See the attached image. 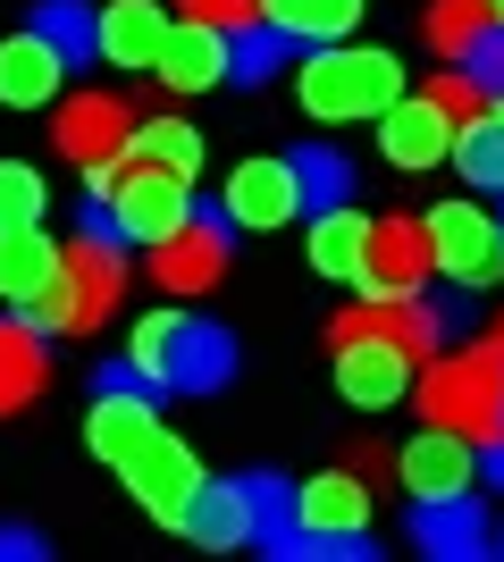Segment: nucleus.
Segmentation results:
<instances>
[{"label":"nucleus","instance_id":"obj_1","mask_svg":"<svg viewBox=\"0 0 504 562\" xmlns=\"http://www.w3.org/2000/svg\"><path fill=\"white\" fill-rule=\"evenodd\" d=\"M126 235H119V218H110V202H85V227L68 235V278L51 285L43 303L25 311L43 336H93L110 311H119V294H126V252H119Z\"/></svg>","mask_w":504,"mask_h":562},{"label":"nucleus","instance_id":"obj_2","mask_svg":"<svg viewBox=\"0 0 504 562\" xmlns=\"http://www.w3.org/2000/svg\"><path fill=\"white\" fill-rule=\"evenodd\" d=\"M294 101L320 117V126H354V117H387L404 101V59L370 43H320L303 68H294Z\"/></svg>","mask_w":504,"mask_h":562},{"label":"nucleus","instance_id":"obj_3","mask_svg":"<svg viewBox=\"0 0 504 562\" xmlns=\"http://www.w3.org/2000/svg\"><path fill=\"white\" fill-rule=\"evenodd\" d=\"M126 352H135V370H144L160 395H219V386L236 378V336L211 328V319H193V311H152Z\"/></svg>","mask_w":504,"mask_h":562},{"label":"nucleus","instance_id":"obj_4","mask_svg":"<svg viewBox=\"0 0 504 562\" xmlns=\"http://www.w3.org/2000/svg\"><path fill=\"white\" fill-rule=\"evenodd\" d=\"M412 403H421V420L462 428V437L496 446V437H504V352L496 345H480V352H429V370H421Z\"/></svg>","mask_w":504,"mask_h":562},{"label":"nucleus","instance_id":"obj_5","mask_svg":"<svg viewBox=\"0 0 504 562\" xmlns=\"http://www.w3.org/2000/svg\"><path fill=\"white\" fill-rule=\"evenodd\" d=\"M110 218H119L126 244H168V235L193 218V177H177L152 151H126L119 186H110Z\"/></svg>","mask_w":504,"mask_h":562},{"label":"nucleus","instance_id":"obj_6","mask_svg":"<svg viewBox=\"0 0 504 562\" xmlns=\"http://www.w3.org/2000/svg\"><path fill=\"white\" fill-rule=\"evenodd\" d=\"M429 244H437V269H446L462 294H480V285L504 278V218H488L480 202H437Z\"/></svg>","mask_w":504,"mask_h":562},{"label":"nucleus","instance_id":"obj_7","mask_svg":"<svg viewBox=\"0 0 504 562\" xmlns=\"http://www.w3.org/2000/svg\"><path fill=\"white\" fill-rule=\"evenodd\" d=\"M119 479H126V495L144 504L152 520H168V529H186V513H193V495H202V462H193V446H177V437H152V446H135L119 462Z\"/></svg>","mask_w":504,"mask_h":562},{"label":"nucleus","instance_id":"obj_8","mask_svg":"<svg viewBox=\"0 0 504 562\" xmlns=\"http://www.w3.org/2000/svg\"><path fill=\"white\" fill-rule=\"evenodd\" d=\"M336 386H345V403H361V412H387V403H404L412 386H421V352H412L404 336H345V345H336Z\"/></svg>","mask_w":504,"mask_h":562},{"label":"nucleus","instance_id":"obj_9","mask_svg":"<svg viewBox=\"0 0 504 562\" xmlns=\"http://www.w3.org/2000/svg\"><path fill=\"white\" fill-rule=\"evenodd\" d=\"M261 470H244V479H202L186 513V538L211 546V554H236V546H261Z\"/></svg>","mask_w":504,"mask_h":562},{"label":"nucleus","instance_id":"obj_10","mask_svg":"<svg viewBox=\"0 0 504 562\" xmlns=\"http://www.w3.org/2000/svg\"><path fill=\"white\" fill-rule=\"evenodd\" d=\"M455 126H462L455 110H437L429 93H404L379 117V160L404 168V177H429L437 160H455Z\"/></svg>","mask_w":504,"mask_h":562},{"label":"nucleus","instance_id":"obj_11","mask_svg":"<svg viewBox=\"0 0 504 562\" xmlns=\"http://www.w3.org/2000/svg\"><path fill=\"white\" fill-rule=\"evenodd\" d=\"M51 135L68 151L76 168H101V160H126L135 151V110L119 93H68L59 117H51Z\"/></svg>","mask_w":504,"mask_h":562},{"label":"nucleus","instance_id":"obj_12","mask_svg":"<svg viewBox=\"0 0 504 562\" xmlns=\"http://www.w3.org/2000/svg\"><path fill=\"white\" fill-rule=\"evenodd\" d=\"M219 211L236 218V227L269 235L303 211V177H294V160H236V177L219 186Z\"/></svg>","mask_w":504,"mask_h":562},{"label":"nucleus","instance_id":"obj_13","mask_svg":"<svg viewBox=\"0 0 504 562\" xmlns=\"http://www.w3.org/2000/svg\"><path fill=\"white\" fill-rule=\"evenodd\" d=\"M168 85V93H219L227 76H236V34L227 25H202V18H177V34H168L160 50V68H152Z\"/></svg>","mask_w":504,"mask_h":562},{"label":"nucleus","instance_id":"obj_14","mask_svg":"<svg viewBox=\"0 0 504 562\" xmlns=\"http://www.w3.org/2000/svg\"><path fill=\"white\" fill-rule=\"evenodd\" d=\"M480 437H462V428H421V437H412L404 453H395V479H404L412 487V504H429V495H462L471 487V479H480Z\"/></svg>","mask_w":504,"mask_h":562},{"label":"nucleus","instance_id":"obj_15","mask_svg":"<svg viewBox=\"0 0 504 562\" xmlns=\"http://www.w3.org/2000/svg\"><path fill=\"white\" fill-rule=\"evenodd\" d=\"M68 68H76V59L51 43L43 25L9 34V43H0V110H51L59 85H68Z\"/></svg>","mask_w":504,"mask_h":562},{"label":"nucleus","instance_id":"obj_16","mask_svg":"<svg viewBox=\"0 0 504 562\" xmlns=\"http://www.w3.org/2000/svg\"><path fill=\"white\" fill-rule=\"evenodd\" d=\"M227 227H236V218H202L193 211L168 244H152L160 294H202V285H219V269H227Z\"/></svg>","mask_w":504,"mask_h":562},{"label":"nucleus","instance_id":"obj_17","mask_svg":"<svg viewBox=\"0 0 504 562\" xmlns=\"http://www.w3.org/2000/svg\"><path fill=\"white\" fill-rule=\"evenodd\" d=\"M59 278H68V244H51L43 227H0V303L18 311V319L43 303Z\"/></svg>","mask_w":504,"mask_h":562},{"label":"nucleus","instance_id":"obj_18","mask_svg":"<svg viewBox=\"0 0 504 562\" xmlns=\"http://www.w3.org/2000/svg\"><path fill=\"white\" fill-rule=\"evenodd\" d=\"M412 546H421V554H446V562H471V554L496 546V520H488V504L471 487L462 495H429V504L412 513Z\"/></svg>","mask_w":504,"mask_h":562},{"label":"nucleus","instance_id":"obj_19","mask_svg":"<svg viewBox=\"0 0 504 562\" xmlns=\"http://www.w3.org/2000/svg\"><path fill=\"white\" fill-rule=\"evenodd\" d=\"M152 437H160V403H152V386H93V420H85V446H93L110 470H119L135 446H152Z\"/></svg>","mask_w":504,"mask_h":562},{"label":"nucleus","instance_id":"obj_20","mask_svg":"<svg viewBox=\"0 0 504 562\" xmlns=\"http://www.w3.org/2000/svg\"><path fill=\"white\" fill-rule=\"evenodd\" d=\"M168 34H177V18H168L160 0H110L101 9V59L110 68H160Z\"/></svg>","mask_w":504,"mask_h":562},{"label":"nucleus","instance_id":"obj_21","mask_svg":"<svg viewBox=\"0 0 504 562\" xmlns=\"http://www.w3.org/2000/svg\"><path fill=\"white\" fill-rule=\"evenodd\" d=\"M370 487H379V479H361L354 462H345V470H320V479L294 487V520H303V529H345V538H354V529H370V513H379Z\"/></svg>","mask_w":504,"mask_h":562},{"label":"nucleus","instance_id":"obj_22","mask_svg":"<svg viewBox=\"0 0 504 562\" xmlns=\"http://www.w3.org/2000/svg\"><path fill=\"white\" fill-rule=\"evenodd\" d=\"M370 235H379V218H361L354 202L312 211V269L320 278H345V285H370Z\"/></svg>","mask_w":504,"mask_h":562},{"label":"nucleus","instance_id":"obj_23","mask_svg":"<svg viewBox=\"0 0 504 562\" xmlns=\"http://www.w3.org/2000/svg\"><path fill=\"white\" fill-rule=\"evenodd\" d=\"M429 269H437L429 218H379V235H370V285H387V294H412Z\"/></svg>","mask_w":504,"mask_h":562},{"label":"nucleus","instance_id":"obj_24","mask_svg":"<svg viewBox=\"0 0 504 562\" xmlns=\"http://www.w3.org/2000/svg\"><path fill=\"white\" fill-rule=\"evenodd\" d=\"M43 386H51L43 328H34V319H0V420H9V412H25Z\"/></svg>","mask_w":504,"mask_h":562},{"label":"nucleus","instance_id":"obj_25","mask_svg":"<svg viewBox=\"0 0 504 562\" xmlns=\"http://www.w3.org/2000/svg\"><path fill=\"white\" fill-rule=\"evenodd\" d=\"M455 168L480 193H504V101H488V110H471L455 126Z\"/></svg>","mask_w":504,"mask_h":562},{"label":"nucleus","instance_id":"obj_26","mask_svg":"<svg viewBox=\"0 0 504 562\" xmlns=\"http://www.w3.org/2000/svg\"><path fill=\"white\" fill-rule=\"evenodd\" d=\"M261 18L269 25H287L294 43H354V25H361V0H261Z\"/></svg>","mask_w":504,"mask_h":562},{"label":"nucleus","instance_id":"obj_27","mask_svg":"<svg viewBox=\"0 0 504 562\" xmlns=\"http://www.w3.org/2000/svg\"><path fill=\"white\" fill-rule=\"evenodd\" d=\"M488 25L496 18H488L480 0H429V9H421V34H429L437 59H471V43H480Z\"/></svg>","mask_w":504,"mask_h":562},{"label":"nucleus","instance_id":"obj_28","mask_svg":"<svg viewBox=\"0 0 504 562\" xmlns=\"http://www.w3.org/2000/svg\"><path fill=\"white\" fill-rule=\"evenodd\" d=\"M294 177H303V211H336V202L354 193V160H345L336 143H303V151H294Z\"/></svg>","mask_w":504,"mask_h":562},{"label":"nucleus","instance_id":"obj_29","mask_svg":"<svg viewBox=\"0 0 504 562\" xmlns=\"http://www.w3.org/2000/svg\"><path fill=\"white\" fill-rule=\"evenodd\" d=\"M25 25H43L68 59H101V9H85V0H34Z\"/></svg>","mask_w":504,"mask_h":562},{"label":"nucleus","instance_id":"obj_30","mask_svg":"<svg viewBox=\"0 0 504 562\" xmlns=\"http://www.w3.org/2000/svg\"><path fill=\"white\" fill-rule=\"evenodd\" d=\"M294 34L287 25H269V18H253V25H236V85H269V76L294 59Z\"/></svg>","mask_w":504,"mask_h":562},{"label":"nucleus","instance_id":"obj_31","mask_svg":"<svg viewBox=\"0 0 504 562\" xmlns=\"http://www.w3.org/2000/svg\"><path fill=\"white\" fill-rule=\"evenodd\" d=\"M43 211H51V186L25 160H0V227H43Z\"/></svg>","mask_w":504,"mask_h":562},{"label":"nucleus","instance_id":"obj_32","mask_svg":"<svg viewBox=\"0 0 504 562\" xmlns=\"http://www.w3.org/2000/svg\"><path fill=\"white\" fill-rule=\"evenodd\" d=\"M135 151L168 160L177 177H202V135H193L186 117H152V126H135Z\"/></svg>","mask_w":504,"mask_h":562},{"label":"nucleus","instance_id":"obj_33","mask_svg":"<svg viewBox=\"0 0 504 562\" xmlns=\"http://www.w3.org/2000/svg\"><path fill=\"white\" fill-rule=\"evenodd\" d=\"M462 68L480 76V93H488V101H504V25H488L480 43H471V59H462Z\"/></svg>","mask_w":504,"mask_h":562},{"label":"nucleus","instance_id":"obj_34","mask_svg":"<svg viewBox=\"0 0 504 562\" xmlns=\"http://www.w3.org/2000/svg\"><path fill=\"white\" fill-rule=\"evenodd\" d=\"M186 18L227 25V34H236V25H253V18H261V0H186Z\"/></svg>","mask_w":504,"mask_h":562},{"label":"nucleus","instance_id":"obj_35","mask_svg":"<svg viewBox=\"0 0 504 562\" xmlns=\"http://www.w3.org/2000/svg\"><path fill=\"white\" fill-rule=\"evenodd\" d=\"M34 554H43L34 529H0V562H34Z\"/></svg>","mask_w":504,"mask_h":562},{"label":"nucleus","instance_id":"obj_36","mask_svg":"<svg viewBox=\"0 0 504 562\" xmlns=\"http://www.w3.org/2000/svg\"><path fill=\"white\" fill-rule=\"evenodd\" d=\"M345 462H354L361 479H387V453H379V446H354V453H345Z\"/></svg>","mask_w":504,"mask_h":562},{"label":"nucleus","instance_id":"obj_37","mask_svg":"<svg viewBox=\"0 0 504 562\" xmlns=\"http://www.w3.org/2000/svg\"><path fill=\"white\" fill-rule=\"evenodd\" d=\"M488 479H496V487H504V437H496V453H488Z\"/></svg>","mask_w":504,"mask_h":562},{"label":"nucleus","instance_id":"obj_38","mask_svg":"<svg viewBox=\"0 0 504 562\" xmlns=\"http://www.w3.org/2000/svg\"><path fill=\"white\" fill-rule=\"evenodd\" d=\"M480 9H488V18H496V25H504V0H480Z\"/></svg>","mask_w":504,"mask_h":562},{"label":"nucleus","instance_id":"obj_39","mask_svg":"<svg viewBox=\"0 0 504 562\" xmlns=\"http://www.w3.org/2000/svg\"><path fill=\"white\" fill-rule=\"evenodd\" d=\"M488 345H496V352H504V311H496V336H488Z\"/></svg>","mask_w":504,"mask_h":562}]
</instances>
